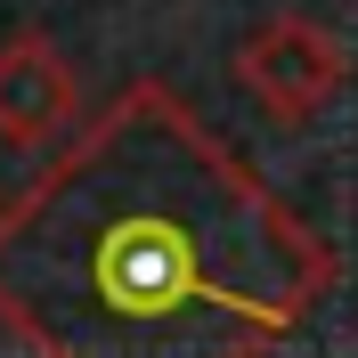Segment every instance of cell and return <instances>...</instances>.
I'll list each match as a JSON object with an SVG mask.
<instances>
[{
	"instance_id": "1",
	"label": "cell",
	"mask_w": 358,
	"mask_h": 358,
	"mask_svg": "<svg viewBox=\"0 0 358 358\" xmlns=\"http://www.w3.org/2000/svg\"><path fill=\"white\" fill-rule=\"evenodd\" d=\"M342 252L163 73H138L0 203V334L33 358H268Z\"/></svg>"
},
{
	"instance_id": "2",
	"label": "cell",
	"mask_w": 358,
	"mask_h": 358,
	"mask_svg": "<svg viewBox=\"0 0 358 358\" xmlns=\"http://www.w3.org/2000/svg\"><path fill=\"white\" fill-rule=\"evenodd\" d=\"M228 73L277 131H301L342 98L350 82V41L317 17H261L245 41L228 49Z\"/></svg>"
},
{
	"instance_id": "3",
	"label": "cell",
	"mask_w": 358,
	"mask_h": 358,
	"mask_svg": "<svg viewBox=\"0 0 358 358\" xmlns=\"http://www.w3.org/2000/svg\"><path fill=\"white\" fill-rule=\"evenodd\" d=\"M82 131V73L41 24H24L0 41V147L17 155H41V147H66Z\"/></svg>"
}]
</instances>
